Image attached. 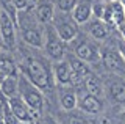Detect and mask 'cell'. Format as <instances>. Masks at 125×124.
<instances>
[{
	"label": "cell",
	"instance_id": "obj_1",
	"mask_svg": "<svg viewBox=\"0 0 125 124\" xmlns=\"http://www.w3.org/2000/svg\"><path fill=\"white\" fill-rule=\"evenodd\" d=\"M19 68L22 71L21 74L25 75V79L38 90L47 91L52 87V72L44 58L36 55H23Z\"/></svg>",
	"mask_w": 125,
	"mask_h": 124
},
{
	"label": "cell",
	"instance_id": "obj_2",
	"mask_svg": "<svg viewBox=\"0 0 125 124\" xmlns=\"http://www.w3.org/2000/svg\"><path fill=\"white\" fill-rule=\"evenodd\" d=\"M17 94L22 98V100L27 104L30 110L31 118H39L41 112L44 110V94L41 90H38L34 85H31L25 75L19 72V87H17Z\"/></svg>",
	"mask_w": 125,
	"mask_h": 124
},
{
	"label": "cell",
	"instance_id": "obj_3",
	"mask_svg": "<svg viewBox=\"0 0 125 124\" xmlns=\"http://www.w3.org/2000/svg\"><path fill=\"white\" fill-rule=\"evenodd\" d=\"M47 58H52L53 61H60L66 53V42L56 35L52 24L44 27V46H42Z\"/></svg>",
	"mask_w": 125,
	"mask_h": 124
},
{
	"label": "cell",
	"instance_id": "obj_4",
	"mask_svg": "<svg viewBox=\"0 0 125 124\" xmlns=\"http://www.w3.org/2000/svg\"><path fill=\"white\" fill-rule=\"evenodd\" d=\"M102 22H105L108 27L119 28L125 22V6L119 0H108L103 17H102Z\"/></svg>",
	"mask_w": 125,
	"mask_h": 124
},
{
	"label": "cell",
	"instance_id": "obj_5",
	"mask_svg": "<svg viewBox=\"0 0 125 124\" xmlns=\"http://www.w3.org/2000/svg\"><path fill=\"white\" fill-rule=\"evenodd\" d=\"M21 27V33H22V39L31 47L42 49L44 46V28L36 22H27L25 25H19Z\"/></svg>",
	"mask_w": 125,
	"mask_h": 124
},
{
	"label": "cell",
	"instance_id": "obj_6",
	"mask_svg": "<svg viewBox=\"0 0 125 124\" xmlns=\"http://www.w3.org/2000/svg\"><path fill=\"white\" fill-rule=\"evenodd\" d=\"M0 39L6 49L16 47V22L3 10H0Z\"/></svg>",
	"mask_w": 125,
	"mask_h": 124
},
{
	"label": "cell",
	"instance_id": "obj_7",
	"mask_svg": "<svg viewBox=\"0 0 125 124\" xmlns=\"http://www.w3.org/2000/svg\"><path fill=\"white\" fill-rule=\"evenodd\" d=\"M67 64L70 68V85L72 87H80V85H83V80L91 74V69L89 66L84 63V61H81L80 58H77L75 55H67Z\"/></svg>",
	"mask_w": 125,
	"mask_h": 124
},
{
	"label": "cell",
	"instance_id": "obj_8",
	"mask_svg": "<svg viewBox=\"0 0 125 124\" xmlns=\"http://www.w3.org/2000/svg\"><path fill=\"white\" fill-rule=\"evenodd\" d=\"M73 53H75L77 58H80L81 61H84L86 64L88 63H94L100 58V53L97 50L95 44L91 42L88 38H81V39L77 41L75 47H73Z\"/></svg>",
	"mask_w": 125,
	"mask_h": 124
},
{
	"label": "cell",
	"instance_id": "obj_9",
	"mask_svg": "<svg viewBox=\"0 0 125 124\" xmlns=\"http://www.w3.org/2000/svg\"><path fill=\"white\" fill-rule=\"evenodd\" d=\"M52 27L55 28V32L61 38L62 42H72L78 36L77 24L70 22L69 19H60L58 16H55L52 21Z\"/></svg>",
	"mask_w": 125,
	"mask_h": 124
},
{
	"label": "cell",
	"instance_id": "obj_10",
	"mask_svg": "<svg viewBox=\"0 0 125 124\" xmlns=\"http://www.w3.org/2000/svg\"><path fill=\"white\" fill-rule=\"evenodd\" d=\"M8 108L19 119V123H33V118L30 115L28 107H27V104L22 100V98L19 94L8 98Z\"/></svg>",
	"mask_w": 125,
	"mask_h": 124
},
{
	"label": "cell",
	"instance_id": "obj_11",
	"mask_svg": "<svg viewBox=\"0 0 125 124\" xmlns=\"http://www.w3.org/2000/svg\"><path fill=\"white\" fill-rule=\"evenodd\" d=\"M77 107L80 110H83L84 113H89V115H99L103 108V104L99 98L89 94V93H83V94L77 96Z\"/></svg>",
	"mask_w": 125,
	"mask_h": 124
},
{
	"label": "cell",
	"instance_id": "obj_12",
	"mask_svg": "<svg viewBox=\"0 0 125 124\" xmlns=\"http://www.w3.org/2000/svg\"><path fill=\"white\" fill-rule=\"evenodd\" d=\"M92 16V2L91 0H77L72 10V21L78 25L88 24Z\"/></svg>",
	"mask_w": 125,
	"mask_h": 124
},
{
	"label": "cell",
	"instance_id": "obj_13",
	"mask_svg": "<svg viewBox=\"0 0 125 124\" xmlns=\"http://www.w3.org/2000/svg\"><path fill=\"white\" fill-rule=\"evenodd\" d=\"M103 64L108 71L125 75V61L120 57L119 50H106L103 53Z\"/></svg>",
	"mask_w": 125,
	"mask_h": 124
},
{
	"label": "cell",
	"instance_id": "obj_14",
	"mask_svg": "<svg viewBox=\"0 0 125 124\" xmlns=\"http://www.w3.org/2000/svg\"><path fill=\"white\" fill-rule=\"evenodd\" d=\"M52 75L55 79V82L61 87H67L70 85V68L66 60L55 61L53 68H52Z\"/></svg>",
	"mask_w": 125,
	"mask_h": 124
},
{
	"label": "cell",
	"instance_id": "obj_15",
	"mask_svg": "<svg viewBox=\"0 0 125 124\" xmlns=\"http://www.w3.org/2000/svg\"><path fill=\"white\" fill-rule=\"evenodd\" d=\"M106 94L117 104H125V80L113 79L106 85Z\"/></svg>",
	"mask_w": 125,
	"mask_h": 124
},
{
	"label": "cell",
	"instance_id": "obj_16",
	"mask_svg": "<svg viewBox=\"0 0 125 124\" xmlns=\"http://www.w3.org/2000/svg\"><path fill=\"white\" fill-rule=\"evenodd\" d=\"M34 13H36V19L42 25H49L55 17V6L52 2H41L34 6Z\"/></svg>",
	"mask_w": 125,
	"mask_h": 124
},
{
	"label": "cell",
	"instance_id": "obj_17",
	"mask_svg": "<svg viewBox=\"0 0 125 124\" xmlns=\"http://www.w3.org/2000/svg\"><path fill=\"white\" fill-rule=\"evenodd\" d=\"M88 32L89 36L95 41H105L109 36V27L105 24V22L99 21V19H94V21L89 22L88 25Z\"/></svg>",
	"mask_w": 125,
	"mask_h": 124
},
{
	"label": "cell",
	"instance_id": "obj_18",
	"mask_svg": "<svg viewBox=\"0 0 125 124\" xmlns=\"http://www.w3.org/2000/svg\"><path fill=\"white\" fill-rule=\"evenodd\" d=\"M83 87H84L86 93L95 96V98H102V96L105 94V87H103V83H102V80L95 74H92V72L83 80Z\"/></svg>",
	"mask_w": 125,
	"mask_h": 124
},
{
	"label": "cell",
	"instance_id": "obj_19",
	"mask_svg": "<svg viewBox=\"0 0 125 124\" xmlns=\"http://www.w3.org/2000/svg\"><path fill=\"white\" fill-rule=\"evenodd\" d=\"M17 63L10 53L0 52V72H3L5 75H17Z\"/></svg>",
	"mask_w": 125,
	"mask_h": 124
},
{
	"label": "cell",
	"instance_id": "obj_20",
	"mask_svg": "<svg viewBox=\"0 0 125 124\" xmlns=\"http://www.w3.org/2000/svg\"><path fill=\"white\" fill-rule=\"evenodd\" d=\"M17 87H19V74L17 75H5L2 85H0V93L8 99L11 96L17 94Z\"/></svg>",
	"mask_w": 125,
	"mask_h": 124
},
{
	"label": "cell",
	"instance_id": "obj_21",
	"mask_svg": "<svg viewBox=\"0 0 125 124\" xmlns=\"http://www.w3.org/2000/svg\"><path fill=\"white\" fill-rule=\"evenodd\" d=\"M60 104L61 108L66 112H72L77 108V94L73 91H62L60 96Z\"/></svg>",
	"mask_w": 125,
	"mask_h": 124
},
{
	"label": "cell",
	"instance_id": "obj_22",
	"mask_svg": "<svg viewBox=\"0 0 125 124\" xmlns=\"http://www.w3.org/2000/svg\"><path fill=\"white\" fill-rule=\"evenodd\" d=\"M52 3H53L55 8H58V11H61V13H69V11L73 10L77 0H52Z\"/></svg>",
	"mask_w": 125,
	"mask_h": 124
},
{
	"label": "cell",
	"instance_id": "obj_23",
	"mask_svg": "<svg viewBox=\"0 0 125 124\" xmlns=\"http://www.w3.org/2000/svg\"><path fill=\"white\" fill-rule=\"evenodd\" d=\"M106 2L108 0H99V2L92 3V16L95 19H99V21H102V17H103L105 8H106Z\"/></svg>",
	"mask_w": 125,
	"mask_h": 124
},
{
	"label": "cell",
	"instance_id": "obj_24",
	"mask_svg": "<svg viewBox=\"0 0 125 124\" xmlns=\"http://www.w3.org/2000/svg\"><path fill=\"white\" fill-rule=\"evenodd\" d=\"M2 119H3V123H5V124H21V123H19V119L11 113V110L8 108V105H6V108L3 110V113H2Z\"/></svg>",
	"mask_w": 125,
	"mask_h": 124
},
{
	"label": "cell",
	"instance_id": "obj_25",
	"mask_svg": "<svg viewBox=\"0 0 125 124\" xmlns=\"http://www.w3.org/2000/svg\"><path fill=\"white\" fill-rule=\"evenodd\" d=\"M13 5L19 13V11H23L28 8V0H13Z\"/></svg>",
	"mask_w": 125,
	"mask_h": 124
},
{
	"label": "cell",
	"instance_id": "obj_26",
	"mask_svg": "<svg viewBox=\"0 0 125 124\" xmlns=\"http://www.w3.org/2000/svg\"><path fill=\"white\" fill-rule=\"evenodd\" d=\"M6 105H8V99L5 98V96L0 93V116H2V113H3V110L6 108Z\"/></svg>",
	"mask_w": 125,
	"mask_h": 124
},
{
	"label": "cell",
	"instance_id": "obj_27",
	"mask_svg": "<svg viewBox=\"0 0 125 124\" xmlns=\"http://www.w3.org/2000/svg\"><path fill=\"white\" fill-rule=\"evenodd\" d=\"M69 124H86L81 118H78V116H70L69 118Z\"/></svg>",
	"mask_w": 125,
	"mask_h": 124
},
{
	"label": "cell",
	"instance_id": "obj_28",
	"mask_svg": "<svg viewBox=\"0 0 125 124\" xmlns=\"http://www.w3.org/2000/svg\"><path fill=\"white\" fill-rule=\"evenodd\" d=\"M95 124H113V123H111L109 118H106V116H100V118L95 121Z\"/></svg>",
	"mask_w": 125,
	"mask_h": 124
},
{
	"label": "cell",
	"instance_id": "obj_29",
	"mask_svg": "<svg viewBox=\"0 0 125 124\" xmlns=\"http://www.w3.org/2000/svg\"><path fill=\"white\" fill-rule=\"evenodd\" d=\"M119 53H120V57H122L124 61H125V41L119 44Z\"/></svg>",
	"mask_w": 125,
	"mask_h": 124
},
{
	"label": "cell",
	"instance_id": "obj_30",
	"mask_svg": "<svg viewBox=\"0 0 125 124\" xmlns=\"http://www.w3.org/2000/svg\"><path fill=\"white\" fill-rule=\"evenodd\" d=\"M117 30H119V32H120V35H122V38L125 39V22H124V24L120 25V27H119V28H117Z\"/></svg>",
	"mask_w": 125,
	"mask_h": 124
},
{
	"label": "cell",
	"instance_id": "obj_31",
	"mask_svg": "<svg viewBox=\"0 0 125 124\" xmlns=\"http://www.w3.org/2000/svg\"><path fill=\"white\" fill-rule=\"evenodd\" d=\"M119 119H120V121H122V123L125 124V112H122V113L119 115Z\"/></svg>",
	"mask_w": 125,
	"mask_h": 124
},
{
	"label": "cell",
	"instance_id": "obj_32",
	"mask_svg": "<svg viewBox=\"0 0 125 124\" xmlns=\"http://www.w3.org/2000/svg\"><path fill=\"white\" fill-rule=\"evenodd\" d=\"M42 124H56V123H55L53 119H47V121H45V123H42Z\"/></svg>",
	"mask_w": 125,
	"mask_h": 124
},
{
	"label": "cell",
	"instance_id": "obj_33",
	"mask_svg": "<svg viewBox=\"0 0 125 124\" xmlns=\"http://www.w3.org/2000/svg\"><path fill=\"white\" fill-rule=\"evenodd\" d=\"M3 79H5V74H3V72H0V85H2V82H3Z\"/></svg>",
	"mask_w": 125,
	"mask_h": 124
},
{
	"label": "cell",
	"instance_id": "obj_34",
	"mask_svg": "<svg viewBox=\"0 0 125 124\" xmlns=\"http://www.w3.org/2000/svg\"><path fill=\"white\" fill-rule=\"evenodd\" d=\"M119 2H120V3H122V5L125 6V0H119Z\"/></svg>",
	"mask_w": 125,
	"mask_h": 124
},
{
	"label": "cell",
	"instance_id": "obj_35",
	"mask_svg": "<svg viewBox=\"0 0 125 124\" xmlns=\"http://www.w3.org/2000/svg\"><path fill=\"white\" fill-rule=\"evenodd\" d=\"M0 124H5V123H3V119H2V116H0Z\"/></svg>",
	"mask_w": 125,
	"mask_h": 124
}]
</instances>
